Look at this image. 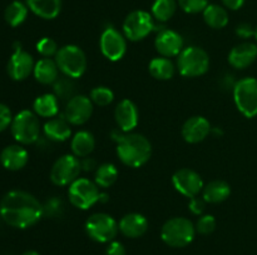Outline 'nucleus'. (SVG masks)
Here are the masks:
<instances>
[{
  "instance_id": "1",
  "label": "nucleus",
  "mask_w": 257,
  "mask_h": 255,
  "mask_svg": "<svg viewBox=\"0 0 257 255\" xmlns=\"http://www.w3.org/2000/svg\"><path fill=\"white\" fill-rule=\"evenodd\" d=\"M44 215V206L30 192L10 190L0 200V216L9 226L28 229Z\"/></svg>"
},
{
  "instance_id": "2",
  "label": "nucleus",
  "mask_w": 257,
  "mask_h": 255,
  "mask_svg": "<svg viewBox=\"0 0 257 255\" xmlns=\"http://www.w3.org/2000/svg\"><path fill=\"white\" fill-rule=\"evenodd\" d=\"M117 155L127 166L141 168L151 159L152 145L145 135L125 132L118 138Z\"/></svg>"
},
{
  "instance_id": "3",
  "label": "nucleus",
  "mask_w": 257,
  "mask_h": 255,
  "mask_svg": "<svg viewBox=\"0 0 257 255\" xmlns=\"http://www.w3.org/2000/svg\"><path fill=\"white\" fill-rule=\"evenodd\" d=\"M196 226L190 219L185 216L171 218L161 229V238L172 248H185L193 242Z\"/></svg>"
},
{
  "instance_id": "4",
  "label": "nucleus",
  "mask_w": 257,
  "mask_h": 255,
  "mask_svg": "<svg viewBox=\"0 0 257 255\" xmlns=\"http://www.w3.org/2000/svg\"><path fill=\"white\" fill-rule=\"evenodd\" d=\"M59 72L70 79L80 78L87 70V56L78 45H64L54 56Z\"/></svg>"
},
{
  "instance_id": "5",
  "label": "nucleus",
  "mask_w": 257,
  "mask_h": 255,
  "mask_svg": "<svg viewBox=\"0 0 257 255\" xmlns=\"http://www.w3.org/2000/svg\"><path fill=\"white\" fill-rule=\"evenodd\" d=\"M12 135L22 145L34 144L40 136V122L38 115L32 110H22L13 118L10 125Z\"/></svg>"
},
{
  "instance_id": "6",
  "label": "nucleus",
  "mask_w": 257,
  "mask_h": 255,
  "mask_svg": "<svg viewBox=\"0 0 257 255\" xmlns=\"http://www.w3.org/2000/svg\"><path fill=\"white\" fill-rule=\"evenodd\" d=\"M177 68L180 74L186 78L201 76L210 68V58L202 48H183L177 56Z\"/></svg>"
},
{
  "instance_id": "7",
  "label": "nucleus",
  "mask_w": 257,
  "mask_h": 255,
  "mask_svg": "<svg viewBox=\"0 0 257 255\" xmlns=\"http://www.w3.org/2000/svg\"><path fill=\"white\" fill-rule=\"evenodd\" d=\"M233 100L238 112L246 118L257 115V79L252 76L238 80L233 86Z\"/></svg>"
},
{
  "instance_id": "8",
  "label": "nucleus",
  "mask_w": 257,
  "mask_h": 255,
  "mask_svg": "<svg viewBox=\"0 0 257 255\" xmlns=\"http://www.w3.org/2000/svg\"><path fill=\"white\" fill-rule=\"evenodd\" d=\"M85 232L88 236L97 242H110L119 232L118 222L113 216L105 212H95L85 222Z\"/></svg>"
},
{
  "instance_id": "9",
  "label": "nucleus",
  "mask_w": 257,
  "mask_h": 255,
  "mask_svg": "<svg viewBox=\"0 0 257 255\" xmlns=\"http://www.w3.org/2000/svg\"><path fill=\"white\" fill-rule=\"evenodd\" d=\"M68 198L73 206L80 210H88L99 202L100 192L94 182L87 178H78L69 185Z\"/></svg>"
},
{
  "instance_id": "10",
  "label": "nucleus",
  "mask_w": 257,
  "mask_h": 255,
  "mask_svg": "<svg viewBox=\"0 0 257 255\" xmlns=\"http://www.w3.org/2000/svg\"><path fill=\"white\" fill-rule=\"evenodd\" d=\"M123 35L131 42H140L147 38L155 29L152 14L145 10H135L123 22Z\"/></svg>"
},
{
  "instance_id": "11",
  "label": "nucleus",
  "mask_w": 257,
  "mask_h": 255,
  "mask_svg": "<svg viewBox=\"0 0 257 255\" xmlns=\"http://www.w3.org/2000/svg\"><path fill=\"white\" fill-rule=\"evenodd\" d=\"M82 162L75 155L65 154L55 160L50 169V180L58 186H69L79 178Z\"/></svg>"
},
{
  "instance_id": "12",
  "label": "nucleus",
  "mask_w": 257,
  "mask_h": 255,
  "mask_svg": "<svg viewBox=\"0 0 257 255\" xmlns=\"http://www.w3.org/2000/svg\"><path fill=\"white\" fill-rule=\"evenodd\" d=\"M13 49H14V52H13L7 65L8 75L15 82H23L34 72V59L29 52L23 50L20 42H14Z\"/></svg>"
},
{
  "instance_id": "13",
  "label": "nucleus",
  "mask_w": 257,
  "mask_h": 255,
  "mask_svg": "<svg viewBox=\"0 0 257 255\" xmlns=\"http://www.w3.org/2000/svg\"><path fill=\"white\" fill-rule=\"evenodd\" d=\"M99 48L105 59L109 62H119L127 52L125 36L115 28H105L100 35Z\"/></svg>"
},
{
  "instance_id": "14",
  "label": "nucleus",
  "mask_w": 257,
  "mask_h": 255,
  "mask_svg": "<svg viewBox=\"0 0 257 255\" xmlns=\"http://www.w3.org/2000/svg\"><path fill=\"white\" fill-rule=\"evenodd\" d=\"M172 184L180 194L190 198V199L200 195V192L203 190V186H205L200 174L196 172L195 170L188 169V168L177 170L173 174Z\"/></svg>"
},
{
  "instance_id": "15",
  "label": "nucleus",
  "mask_w": 257,
  "mask_h": 255,
  "mask_svg": "<svg viewBox=\"0 0 257 255\" xmlns=\"http://www.w3.org/2000/svg\"><path fill=\"white\" fill-rule=\"evenodd\" d=\"M93 114V102L89 96L74 95L70 98L64 109V118L72 125H83Z\"/></svg>"
},
{
  "instance_id": "16",
  "label": "nucleus",
  "mask_w": 257,
  "mask_h": 255,
  "mask_svg": "<svg viewBox=\"0 0 257 255\" xmlns=\"http://www.w3.org/2000/svg\"><path fill=\"white\" fill-rule=\"evenodd\" d=\"M155 46L161 56H178L183 50V39L175 30L162 29L156 36Z\"/></svg>"
},
{
  "instance_id": "17",
  "label": "nucleus",
  "mask_w": 257,
  "mask_h": 255,
  "mask_svg": "<svg viewBox=\"0 0 257 255\" xmlns=\"http://www.w3.org/2000/svg\"><path fill=\"white\" fill-rule=\"evenodd\" d=\"M114 118L115 122L123 132H131L137 128L140 120L137 105L130 99L120 100L115 106Z\"/></svg>"
},
{
  "instance_id": "18",
  "label": "nucleus",
  "mask_w": 257,
  "mask_h": 255,
  "mask_svg": "<svg viewBox=\"0 0 257 255\" xmlns=\"http://www.w3.org/2000/svg\"><path fill=\"white\" fill-rule=\"evenodd\" d=\"M182 136L190 144H198L203 142L211 132V124L206 118L192 116L182 125Z\"/></svg>"
},
{
  "instance_id": "19",
  "label": "nucleus",
  "mask_w": 257,
  "mask_h": 255,
  "mask_svg": "<svg viewBox=\"0 0 257 255\" xmlns=\"http://www.w3.org/2000/svg\"><path fill=\"white\" fill-rule=\"evenodd\" d=\"M29 160V154L22 144H12L5 146L0 152V162L10 172L22 170Z\"/></svg>"
},
{
  "instance_id": "20",
  "label": "nucleus",
  "mask_w": 257,
  "mask_h": 255,
  "mask_svg": "<svg viewBox=\"0 0 257 255\" xmlns=\"http://www.w3.org/2000/svg\"><path fill=\"white\" fill-rule=\"evenodd\" d=\"M257 59V45L253 42H241L231 49L228 62L235 69H246Z\"/></svg>"
},
{
  "instance_id": "21",
  "label": "nucleus",
  "mask_w": 257,
  "mask_h": 255,
  "mask_svg": "<svg viewBox=\"0 0 257 255\" xmlns=\"http://www.w3.org/2000/svg\"><path fill=\"white\" fill-rule=\"evenodd\" d=\"M118 226H119V232L124 236L136 239L146 234L148 230V220L145 215L140 212H130L120 219Z\"/></svg>"
},
{
  "instance_id": "22",
  "label": "nucleus",
  "mask_w": 257,
  "mask_h": 255,
  "mask_svg": "<svg viewBox=\"0 0 257 255\" xmlns=\"http://www.w3.org/2000/svg\"><path fill=\"white\" fill-rule=\"evenodd\" d=\"M43 132H44L45 136L52 142H65L72 135V130H70L69 122L63 118H50L43 126Z\"/></svg>"
},
{
  "instance_id": "23",
  "label": "nucleus",
  "mask_w": 257,
  "mask_h": 255,
  "mask_svg": "<svg viewBox=\"0 0 257 255\" xmlns=\"http://www.w3.org/2000/svg\"><path fill=\"white\" fill-rule=\"evenodd\" d=\"M58 72H59V68L55 60H53L52 58H43L35 62L33 74L38 82L43 85H49L57 82Z\"/></svg>"
},
{
  "instance_id": "24",
  "label": "nucleus",
  "mask_w": 257,
  "mask_h": 255,
  "mask_svg": "<svg viewBox=\"0 0 257 255\" xmlns=\"http://www.w3.org/2000/svg\"><path fill=\"white\" fill-rule=\"evenodd\" d=\"M30 12L44 20H52L62 10V0H27Z\"/></svg>"
},
{
  "instance_id": "25",
  "label": "nucleus",
  "mask_w": 257,
  "mask_h": 255,
  "mask_svg": "<svg viewBox=\"0 0 257 255\" xmlns=\"http://www.w3.org/2000/svg\"><path fill=\"white\" fill-rule=\"evenodd\" d=\"M231 188L223 180H212L208 184L203 186L202 196L206 200V202L211 204H218L222 202L230 196Z\"/></svg>"
},
{
  "instance_id": "26",
  "label": "nucleus",
  "mask_w": 257,
  "mask_h": 255,
  "mask_svg": "<svg viewBox=\"0 0 257 255\" xmlns=\"http://www.w3.org/2000/svg\"><path fill=\"white\" fill-rule=\"evenodd\" d=\"M33 110L40 118H55L59 112V102L55 94L39 95L33 102Z\"/></svg>"
},
{
  "instance_id": "27",
  "label": "nucleus",
  "mask_w": 257,
  "mask_h": 255,
  "mask_svg": "<svg viewBox=\"0 0 257 255\" xmlns=\"http://www.w3.org/2000/svg\"><path fill=\"white\" fill-rule=\"evenodd\" d=\"M95 140L92 132L87 130H80L75 132L74 136L70 142V148H72L73 155L77 158H85L94 150Z\"/></svg>"
},
{
  "instance_id": "28",
  "label": "nucleus",
  "mask_w": 257,
  "mask_h": 255,
  "mask_svg": "<svg viewBox=\"0 0 257 255\" xmlns=\"http://www.w3.org/2000/svg\"><path fill=\"white\" fill-rule=\"evenodd\" d=\"M202 12L205 22L212 29H223L228 24V12L225 6L208 4Z\"/></svg>"
},
{
  "instance_id": "29",
  "label": "nucleus",
  "mask_w": 257,
  "mask_h": 255,
  "mask_svg": "<svg viewBox=\"0 0 257 255\" xmlns=\"http://www.w3.org/2000/svg\"><path fill=\"white\" fill-rule=\"evenodd\" d=\"M150 74L157 80H170L175 75V65L170 58L158 56L151 60L148 65Z\"/></svg>"
},
{
  "instance_id": "30",
  "label": "nucleus",
  "mask_w": 257,
  "mask_h": 255,
  "mask_svg": "<svg viewBox=\"0 0 257 255\" xmlns=\"http://www.w3.org/2000/svg\"><path fill=\"white\" fill-rule=\"evenodd\" d=\"M28 10H29V8H28V5L24 4V2H18V0L10 2L4 12L5 22L13 28L19 26V25H22L23 22H25V19H27Z\"/></svg>"
},
{
  "instance_id": "31",
  "label": "nucleus",
  "mask_w": 257,
  "mask_h": 255,
  "mask_svg": "<svg viewBox=\"0 0 257 255\" xmlns=\"http://www.w3.org/2000/svg\"><path fill=\"white\" fill-rule=\"evenodd\" d=\"M118 179V169L112 162H104L99 165L95 170L94 182L98 185V188H107L112 186Z\"/></svg>"
},
{
  "instance_id": "32",
  "label": "nucleus",
  "mask_w": 257,
  "mask_h": 255,
  "mask_svg": "<svg viewBox=\"0 0 257 255\" xmlns=\"http://www.w3.org/2000/svg\"><path fill=\"white\" fill-rule=\"evenodd\" d=\"M176 10H177L176 0H155L151 8L152 16L160 22H168L175 15Z\"/></svg>"
},
{
  "instance_id": "33",
  "label": "nucleus",
  "mask_w": 257,
  "mask_h": 255,
  "mask_svg": "<svg viewBox=\"0 0 257 255\" xmlns=\"http://www.w3.org/2000/svg\"><path fill=\"white\" fill-rule=\"evenodd\" d=\"M90 100L98 106H107L114 100V92L107 86H95L90 90Z\"/></svg>"
},
{
  "instance_id": "34",
  "label": "nucleus",
  "mask_w": 257,
  "mask_h": 255,
  "mask_svg": "<svg viewBox=\"0 0 257 255\" xmlns=\"http://www.w3.org/2000/svg\"><path fill=\"white\" fill-rule=\"evenodd\" d=\"M54 94L58 99H65V98H73L74 96V84L72 82L70 78L65 76L63 79L57 80L54 82Z\"/></svg>"
},
{
  "instance_id": "35",
  "label": "nucleus",
  "mask_w": 257,
  "mask_h": 255,
  "mask_svg": "<svg viewBox=\"0 0 257 255\" xmlns=\"http://www.w3.org/2000/svg\"><path fill=\"white\" fill-rule=\"evenodd\" d=\"M59 48H58L55 40L52 38H42L39 42H37V52L42 55L43 58H52L55 56Z\"/></svg>"
},
{
  "instance_id": "36",
  "label": "nucleus",
  "mask_w": 257,
  "mask_h": 255,
  "mask_svg": "<svg viewBox=\"0 0 257 255\" xmlns=\"http://www.w3.org/2000/svg\"><path fill=\"white\" fill-rule=\"evenodd\" d=\"M177 4L187 14H197L206 9L208 0H177Z\"/></svg>"
},
{
  "instance_id": "37",
  "label": "nucleus",
  "mask_w": 257,
  "mask_h": 255,
  "mask_svg": "<svg viewBox=\"0 0 257 255\" xmlns=\"http://www.w3.org/2000/svg\"><path fill=\"white\" fill-rule=\"evenodd\" d=\"M196 232L202 235H208L215 232L216 219L213 215H201L200 219L196 222Z\"/></svg>"
},
{
  "instance_id": "38",
  "label": "nucleus",
  "mask_w": 257,
  "mask_h": 255,
  "mask_svg": "<svg viewBox=\"0 0 257 255\" xmlns=\"http://www.w3.org/2000/svg\"><path fill=\"white\" fill-rule=\"evenodd\" d=\"M13 118L14 116H13L10 108L0 102V132L7 130L12 125Z\"/></svg>"
},
{
  "instance_id": "39",
  "label": "nucleus",
  "mask_w": 257,
  "mask_h": 255,
  "mask_svg": "<svg viewBox=\"0 0 257 255\" xmlns=\"http://www.w3.org/2000/svg\"><path fill=\"white\" fill-rule=\"evenodd\" d=\"M188 209L191 210L192 214L202 215L206 209V200L203 199V196H198V195L191 198L190 202H188Z\"/></svg>"
},
{
  "instance_id": "40",
  "label": "nucleus",
  "mask_w": 257,
  "mask_h": 255,
  "mask_svg": "<svg viewBox=\"0 0 257 255\" xmlns=\"http://www.w3.org/2000/svg\"><path fill=\"white\" fill-rule=\"evenodd\" d=\"M236 34L241 39H250V38L255 36V29L248 22H242V24L237 25V28H236Z\"/></svg>"
},
{
  "instance_id": "41",
  "label": "nucleus",
  "mask_w": 257,
  "mask_h": 255,
  "mask_svg": "<svg viewBox=\"0 0 257 255\" xmlns=\"http://www.w3.org/2000/svg\"><path fill=\"white\" fill-rule=\"evenodd\" d=\"M105 255H125V248L122 242H110L108 244L107 250H105Z\"/></svg>"
},
{
  "instance_id": "42",
  "label": "nucleus",
  "mask_w": 257,
  "mask_h": 255,
  "mask_svg": "<svg viewBox=\"0 0 257 255\" xmlns=\"http://www.w3.org/2000/svg\"><path fill=\"white\" fill-rule=\"evenodd\" d=\"M223 6L230 10H238L245 4V0H221Z\"/></svg>"
},
{
  "instance_id": "43",
  "label": "nucleus",
  "mask_w": 257,
  "mask_h": 255,
  "mask_svg": "<svg viewBox=\"0 0 257 255\" xmlns=\"http://www.w3.org/2000/svg\"><path fill=\"white\" fill-rule=\"evenodd\" d=\"M22 255H40V254L39 252H34V250H29V252H25L24 254H22Z\"/></svg>"
},
{
  "instance_id": "44",
  "label": "nucleus",
  "mask_w": 257,
  "mask_h": 255,
  "mask_svg": "<svg viewBox=\"0 0 257 255\" xmlns=\"http://www.w3.org/2000/svg\"><path fill=\"white\" fill-rule=\"evenodd\" d=\"M255 39H256V42H257V26L255 28Z\"/></svg>"
}]
</instances>
